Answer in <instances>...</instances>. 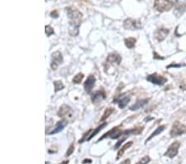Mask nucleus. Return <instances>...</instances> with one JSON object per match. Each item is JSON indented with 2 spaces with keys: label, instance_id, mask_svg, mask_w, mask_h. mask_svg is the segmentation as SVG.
I'll use <instances>...</instances> for the list:
<instances>
[{
  "label": "nucleus",
  "instance_id": "1",
  "mask_svg": "<svg viewBox=\"0 0 186 164\" xmlns=\"http://www.w3.org/2000/svg\"><path fill=\"white\" fill-rule=\"evenodd\" d=\"M67 12L69 22V34L72 37H76L79 32V27L83 18L82 12L74 7H68L65 8Z\"/></svg>",
  "mask_w": 186,
  "mask_h": 164
},
{
  "label": "nucleus",
  "instance_id": "2",
  "mask_svg": "<svg viewBox=\"0 0 186 164\" xmlns=\"http://www.w3.org/2000/svg\"><path fill=\"white\" fill-rule=\"evenodd\" d=\"M179 0H155L154 8L158 12H163L171 10Z\"/></svg>",
  "mask_w": 186,
  "mask_h": 164
},
{
  "label": "nucleus",
  "instance_id": "3",
  "mask_svg": "<svg viewBox=\"0 0 186 164\" xmlns=\"http://www.w3.org/2000/svg\"><path fill=\"white\" fill-rule=\"evenodd\" d=\"M186 133V125L183 124L182 123H180V121H175L172 128H171L170 134L172 138H175V137L180 136Z\"/></svg>",
  "mask_w": 186,
  "mask_h": 164
},
{
  "label": "nucleus",
  "instance_id": "4",
  "mask_svg": "<svg viewBox=\"0 0 186 164\" xmlns=\"http://www.w3.org/2000/svg\"><path fill=\"white\" fill-rule=\"evenodd\" d=\"M121 128H122V125H118V126L113 128V129L109 130L108 132L104 133L103 136L100 137V138L98 139V142L104 139H106V138H110V139H117L120 138V137L122 135V132H123V130L121 129Z\"/></svg>",
  "mask_w": 186,
  "mask_h": 164
},
{
  "label": "nucleus",
  "instance_id": "5",
  "mask_svg": "<svg viewBox=\"0 0 186 164\" xmlns=\"http://www.w3.org/2000/svg\"><path fill=\"white\" fill-rule=\"evenodd\" d=\"M57 115L59 117L62 118L63 119L68 121L73 119L74 111L70 106L67 105H63L60 108L59 111L57 112Z\"/></svg>",
  "mask_w": 186,
  "mask_h": 164
},
{
  "label": "nucleus",
  "instance_id": "6",
  "mask_svg": "<svg viewBox=\"0 0 186 164\" xmlns=\"http://www.w3.org/2000/svg\"><path fill=\"white\" fill-rule=\"evenodd\" d=\"M147 81L157 85H163L167 82V78L158 73H154L147 75Z\"/></svg>",
  "mask_w": 186,
  "mask_h": 164
},
{
  "label": "nucleus",
  "instance_id": "7",
  "mask_svg": "<svg viewBox=\"0 0 186 164\" xmlns=\"http://www.w3.org/2000/svg\"><path fill=\"white\" fill-rule=\"evenodd\" d=\"M63 62V56L59 51H56L51 54V68L53 71H55L58 66Z\"/></svg>",
  "mask_w": 186,
  "mask_h": 164
},
{
  "label": "nucleus",
  "instance_id": "8",
  "mask_svg": "<svg viewBox=\"0 0 186 164\" xmlns=\"http://www.w3.org/2000/svg\"><path fill=\"white\" fill-rule=\"evenodd\" d=\"M123 28L127 30H138L141 28V22L136 19L127 18L123 22Z\"/></svg>",
  "mask_w": 186,
  "mask_h": 164
},
{
  "label": "nucleus",
  "instance_id": "9",
  "mask_svg": "<svg viewBox=\"0 0 186 164\" xmlns=\"http://www.w3.org/2000/svg\"><path fill=\"white\" fill-rule=\"evenodd\" d=\"M180 145H181V143L179 141H174V142H172L171 145L169 146L167 151L165 152L164 155H165V157H168V158H174L178 154Z\"/></svg>",
  "mask_w": 186,
  "mask_h": 164
},
{
  "label": "nucleus",
  "instance_id": "10",
  "mask_svg": "<svg viewBox=\"0 0 186 164\" xmlns=\"http://www.w3.org/2000/svg\"><path fill=\"white\" fill-rule=\"evenodd\" d=\"M122 62V56L117 52H111L108 54L107 59H106V65L108 67L110 65H118L121 64Z\"/></svg>",
  "mask_w": 186,
  "mask_h": 164
},
{
  "label": "nucleus",
  "instance_id": "11",
  "mask_svg": "<svg viewBox=\"0 0 186 164\" xmlns=\"http://www.w3.org/2000/svg\"><path fill=\"white\" fill-rule=\"evenodd\" d=\"M95 82H96V78H95V75H89L88 78L86 79V81H85V83H84V89L85 90L86 93H91L93 88L95 85Z\"/></svg>",
  "mask_w": 186,
  "mask_h": 164
},
{
  "label": "nucleus",
  "instance_id": "12",
  "mask_svg": "<svg viewBox=\"0 0 186 164\" xmlns=\"http://www.w3.org/2000/svg\"><path fill=\"white\" fill-rule=\"evenodd\" d=\"M169 32H170V30L167 29V28H159L155 32L154 36H155V38L159 42H161L166 38Z\"/></svg>",
  "mask_w": 186,
  "mask_h": 164
},
{
  "label": "nucleus",
  "instance_id": "13",
  "mask_svg": "<svg viewBox=\"0 0 186 164\" xmlns=\"http://www.w3.org/2000/svg\"><path fill=\"white\" fill-rule=\"evenodd\" d=\"M144 129V127H136L133 129H129L123 130L122 132V135L125 136H129V135H138L140 133H142V131Z\"/></svg>",
  "mask_w": 186,
  "mask_h": 164
},
{
  "label": "nucleus",
  "instance_id": "14",
  "mask_svg": "<svg viewBox=\"0 0 186 164\" xmlns=\"http://www.w3.org/2000/svg\"><path fill=\"white\" fill-rule=\"evenodd\" d=\"M106 98V94L104 92V90H98L96 91L91 97L92 102L94 103H97L99 102V101H102L103 99H104Z\"/></svg>",
  "mask_w": 186,
  "mask_h": 164
},
{
  "label": "nucleus",
  "instance_id": "15",
  "mask_svg": "<svg viewBox=\"0 0 186 164\" xmlns=\"http://www.w3.org/2000/svg\"><path fill=\"white\" fill-rule=\"evenodd\" d=\"M148 101H149V99H139V100H137V102L135 103L134 105H132L131 106H130L129 109H130V110H131V111L137 110V109H139L144 107V106L146 105L147 103H148Z\"/></svg>",
  "mask_w": 186,
  "mask_h": 164
},
{
  "label": "nucleus",
  "instance_id": "16",
  "mask_svg": "<svg viewBox=\"0 0 186 164\" xmlns=\"http://www.w3.org/2000/svg\"><path fill=\"white\" fill-rule=\"evenodd\" d=\"M67 122L68 121L65 120V119H62L61 121H59L58 123L56 124V125H55V129L52 130L51 132H50V134H55V133H58L61 132L65 128V126L66 125Z\"/></svg>",
  "mask_w": 186,
  "mask_h": 164
},
{
  "label": "nucleus",
  "instance_id": "17",
  "mask_svg": "<svg viewBox=\"0 0 186 164\" xmlns=\"http://www.w3.org/2000/svg\"><path fill=\"white\" fill-rule=\"evenodd\" d=\"M131 99V97L130 96H124L121 99H117L115 101H113V103H118V106L120 109H124L126 106L128 105V104L130 101Z\"/></svg>",
  "mask_w": 186,
  "mask_h": 164
},
{
  "label": "nucleus",
  "instance_id": "18",
  "mask_svg": "<svg viewBox=\"0 0 186 164\" xmlns=\"http://www.w3.org/2000/svg\"><path fill=\"white\" fill-rule=\"evenodd\" d=\"M165 128H166V125H161V126H159V127L157 128V129H156L155 130V131H154L149 137H148V139H147V140H146V143H147V142H149L150 140L151 139H153L154 137H156V135H158V134H160L161 133H162V132L165 129Z\"/></svg>",
  "mask_w": 186,
  "mask_h": 164
},
{
  "label": "nucleus",
  "instance_id": "19",
  "mask_svg": "<svg viewBox=\"0 0 186 164\" xmlns=\"http://www.w3.org/2000/svg\"><path fill=\"white\" fill-rule=\"evenodd\" d=\"M136 42H137V39L134 37H128L124 39V43L125 46L128 47V49H132L134 48L136 46Z\"/></svg>",
  "mask_w": 186,
  "mask_h": 164
},
{
  "label": "nucleus",
  "instance_id": "20",
  "mask_svg": "<svg viewBox=\"0 0 186 164\" xmlns=\"http://www.w3.org/2000/svg\"><path fill=\"white\" fill-rule=\"evenodd\" d=\"M132 144H133V142L131 141V142H128L127 143H126V144H124V145L122 146V148H121V149H120V150L118 151V156H117V160H118V159H119V158H120V157H122L126 150H127L128 149H129V148H130V147H131Z\"/></svg>",
  "mask_w": 186,
  "mask_h": 164
},
{
  "label": "nucleus",
  "instance_id": "21",
  "mask_svg": "<svg viewBox=\"0 0 186 164\" xmlns=\"http://www.w3.org/2000/svg\"><path fill=\"white\" fill-rule=\"evenodd\" d=\"M107 124H108L107 123H104V124H101V125H99V126H98V128H96V129H95V130L93 131V133H90V135H89V136L88 137V139H87V141H89V140L91 139H93V138H94V137H95V135L97 134V133H99L101 130L103 129H104V128L105 127V126H106Z\"/></svg>",
  "mask_w": 186,
  "mask_h": 164
},
{
  "label": "nucleus",
  "instance_id": "22",
  "mask_svg": "<svg viewBox=\"0 0 186 164\" xmlns=\"http://www.w3.org/2000/svg\"><path fill=\"white\" fill-rule=\"evenodd\" d=\"M114 112V109L113 108H107L105 110H104V114H103V116H102V118L100 119V121H104L105 119H107L109 117L110 115H111V114L112 113H113Z\"/></svg>",
  "mask_w": 186,
  "mask_h": 164
},
{
  "label": "nucleus",
  "instance_id": "23",
  "mask_svg": "<svg viewBox=\"0 0 186 164\" xmlns=\"http://www.w3.org/2000/svg\"><path fill=\"white\" fill-rule=\"evenodd\" d=\"M84 77H85L84 74L81 73V72H79V73H78V74H76L74 76L73 79H72V82L74 84H80L82 82Z\"/></svg>",
  "mask_w": 186,
  "mask_h": 164
},
{
  "label": "nucleus",
  "instance_id": "24",
  "mask_svg": "<svg viewBox=\"0 0 186 164\" xmlns=\"http://www.w3.org/2000/svg\"><path fill=\"white\" fill-rule=\"evenodd\" d=\"M53 85H54V87H55V92H58V91H61L65 88L64 84L62 83L61 81H55L53 82Z\"/></svg>",
  "mask_w": 186,
  "mask_h": 164
},
{
  "label": "nucleus",
  "instance_id": "25",
  "mask_svg": "<svg viewBox=\"0 0 186 164\" xmlns=\"http://www.w3.org/2000/svg\"><path fill=\"white\" fill-rule=\"evenodd\" d=\"M45 32H46V34L47 37H50V36H51V35L55 34L54 29H53L51 26H47V25L45 27Z\"/></svg>",
  "mask_w": 186,
  "mask_h": 164
},
{
  "label": "nucleus",
  "instance_id": "26",
  "mask_svg": "<svg viewBox=\"0 0 186 164\" xmlns=\"http://www.w3.org/2000/svg\"><path fill=\"white\" fill-rule=\"evenodd\" d=\"M150 162H151V158H150L149 156H147H147L143 157L141 159H140V160L137 162L136 164H147L149 163Z\"/></svg>",
  "mask_w": 186,
  "mask_h": 164
},
{
  "label": "nucleus",
  "instance_id": "27",
  "mask_svg": "<svg viewBox=\"0 0 186 164\" xmlns=\"http://www.w3.org/2000/svg\"><path fill=\"white\" fill-rule=\"evenodd\" d=\"M74 151H75V145H74L73 143L72 144H70V146L68 148V150L67 152H66V157H69V156H70V155L72 154L74 152Z\"/></svg>",
  "mask_w": 186,
  "mask_h": 164
},
{
  "label": "nucleus",
  "instance_id": "28",
  "mask_svg": "<svg viewBox=\"0 0 186 164\" xmlns=\"http://www.w3.org/2000/svg\"><path fill=\"white\" fill-rule=\"evenodd\" d=\"M91 132H92V129L88 130V132H86V133H85V134H84V136H83L82 139H81L79 140V143H81V142H83V141H84V140L85 139L86 137L88 136V135H90V133H91Z\"/></svg>",
  "mask_w": 186,
  "mask_h": 164
},
{
  "label": "nucleus",
  "instance_id": "29",
  "mask_svg": "<svg viewBox=\"0 0 186 164\" xmlns=\"http://www.w3.org/2000/svg\"><path fill=\"white\" fill-rule=\"evenodd\" d=\"M50 16H51V18H57L59 17L57 10H53V11L50 13Z\"/></svg>",
  "mask_w": 186,
  "mask_h": 164
},
{
  "label": "nucleus",
  "instance_id": "30",
  "mask_svg": "<svg viewBox=\"0 0 186 164\" xmlns=\"http://www.w3.org/2000/svg\"><path fill=\"white\" fill-rule=\"evenodd\" d=\"M183 65H181V64H174V63H172L171 65H169L167 66V68H171V67H174V68H178V67H181Z\"/></svg>",
  "mask_w": 186,
  "mask_h": 164
},
{
  "label": "nucleus",
  "instance_id": "31",
  "mask_svg": "<svg viewBox=\"0 0 186 164\" xmlns=\"http://www.w3.org/2000/svg\"><path fill=\"white\" fill-rule=\"evenodd\" d=\"M124 140H125V139H122L119 140L118 142V143H117L116 145H115V147H114V149H118L119 146H120V145H121V144H122V142H123Z\"/></svg>",
  "mask_w": 186,
  "mask_h": 164
},
{
  "label": "nucleus",
  "instance_id": "32",
  "mask_svg": "<svg viewBox=\"0 0 186 164\" xmlns=\"http://www.w3.org/2000/svg\"><path fill=\"white\" fill-rule=\"evenodd\" d=\"M153 55H154V59H158V60H163V59H164V57L160 56L156 52L153 53Z\"/></svg>",
  "mask_w": 186,
  "mask_h": 164
},
{
  "label": "nucleus",
  "instance_id": "33",
  "mask_svg": "<svg viewBox=\"0 0 186 164\" xmlns=\"http://www.w3.org/2000/svg\"><path fill=\"white\" fill-rule=\"evenodd\" d=\"M120 164H131V160L129 158H127L125 160H123Z\"/></svg>",
  "mask_w": 186,
  "mask_h": 164
},
{
  "label": "nucleus",
  "instance_id": "34",
  "mask_svg": "<svg viewBox=\"0 0 186 164\" xmlns=\"http://www.w3.org/2000/svg\"><path fill=\"white\" fill-rule=\"evenodd\" d=\"M180 89H182V90H185V91H186V84H183V85H180Z\"/></svg>",
  "mask_w": 186,
  "mask_h": 164
},
{
  "label": "nucleus",
  "instance_id": "35",
  "mask_svg": "<svg viewBox=\"0 0 186 164\" xmlns=\"http://www.w3.org/2000/svg\"><path fill=\"white\" fill-rule=\"evenodd\" d=\"M87 162H88V163H91L92 160L91 159H85L84 162H83V163H87Z\"/></svg>",
  "mask_w": 186,
  "mask_h": 164
},
{
  "label": "nucleus",
  "instance_id": "36",
  "mask_svg": "<svg viewBox=\"0 0 186 164\" xmlns=\"http://www.w3.org/2000/svg\"><path fill=\"white\" fill-rule=\"evenodd\" d=\"M59 164H69V160H65V161L61 162V163H59Z\"/></svg>",
  "mask_w": 186,
  "mask_h": 164
}]
</instances>
